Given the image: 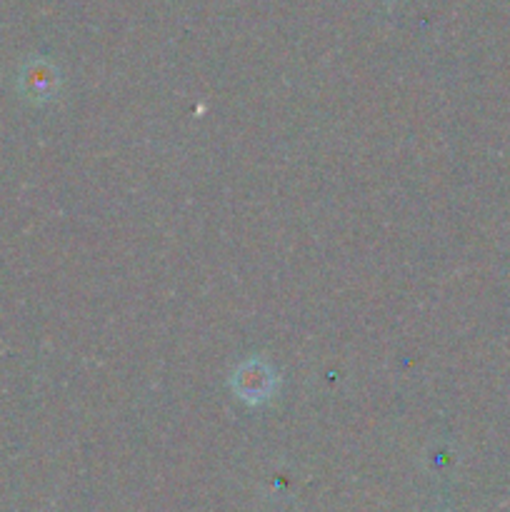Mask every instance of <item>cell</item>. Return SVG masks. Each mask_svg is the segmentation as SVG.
<instances>
[{
    "instance_id": "cell-1",
    "label": "cell",
    "mask_w": 510,
    "mask_h": 512,
    "mask_svg": "<svg viewBox=\"0 0 510 512\" xmlns=\"http://www.w3.org/2000/svg\"><path fill=\"white\" fill-rule=\"evenodd\" d=\"M275 373L263 363V360H245L233 373V390L240 400L248 405H260L270 400L275 390Z\"/></svg>"
},
{
    "instance_id": "cell-2",
    "label": "cell",
    "mask_w": 510,
    "mask_h": 512,
    "mask_svg": "<svg viewBox=\"0 0 510 512\" xmlns=\"http://www.w3.org/2000/svg\"><path fill=\"white\" fill-rule=\"evenodd\" d=\"M23 90L33 100H48L58 90V75L48 63H30L23 73Z\"/></svg>"
}]
</instances>
